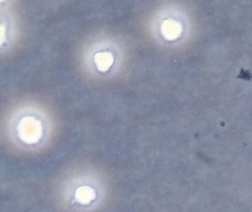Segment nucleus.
Masks as SVG:
<instances>
[{"label": "nucleus", "mask_w": 252, "mask_h": 212, "mask_svg": "<svg viewBox=\"0 0 252 212\" xmlns=\"http://www.w3.org/2000/svg\"><path fill=\"white\" fill-rule=\"evenodd\" d=\"M63 195L67 206L76 211L85 212L94 209L100 204L103 189L101 182L96 178L77 177L69 181Z\"/></svg>", "instance_id": "1"}]
</instances>
